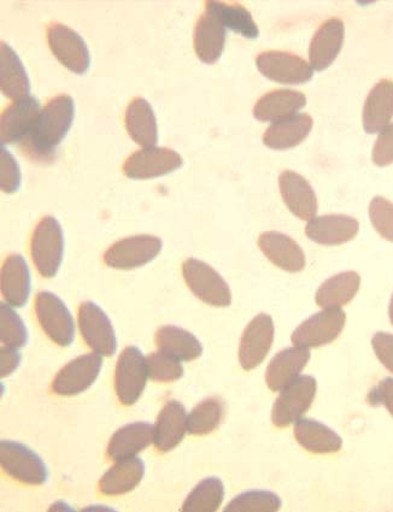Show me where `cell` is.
<instances>
[{
	"mask_svg": "<svg viewBox=\"0 0 393 512\" xmlns=\"http://www.w3.org/2000/svg\"><path fill=\"white\" fill-rule=\"evenodd\" d=\"M75 105L67 94L52 98L41 110L37 126L20 144L21 150L35 163L49 164L55 160L57 146L73 125Z\"/></svg>",
	"mask_w": 393,
	"mask_h": 512,
	"instance_id": "6da1fadb",
	"label": "cell"
},
{
	"mask_svg": "<svg viewBox=\"0 0 393 512\" xmlns=\"http://www.w3.org/2000/svg\"><path fill=\"white\" fill-rule=\"evenodd\" d=\"M32 260L43 278H55L64 255L63 229L54 216H46L35 227L31 241Z\"/></svg>",
	"mask_w": 393,
	"mask_h": 512,
	"instance_id": "7a4b0ae2",
	"label": "cell"
},
{
	"mask_svg": "<svg viewBox=\"0 0 393 512\" xmlns=\"http://www.w3.org/2000/svg\"><path fill=\"white\" fill-rule=\"evenodd\" d=\"M0 462L4 472L25 485H44L49 479L43 459L28 446L13 440L0 443Z\"/></svg>",
	"mask_w": 393,
	"mask_h": 512,
	"instance_id": "3957f363",
	"label": "cell"
},
{
	"mask_svg": "<svg viewBox=\"0 0 393 512\" xmlns=\"http://www.w3.org/2000/svg\"><path fill=\"white\" fill-rule=\"evenodd\" d=\"M183 275L187 286L202 302L216 308H227L231 305L230 286L209 264L189 258L183 264Z\"/></svg>",
	"mask_w": 393,
	"mask_h": 512,
	"instance_id": "277c9868",
	"label": "cell"
},
{
	"mask_svg": "<svg viewBox=\"0 0 393 512\" xmlns=\"http://www.w3.org/2000/svg\"><path fill=\"white\" fill-rule=\"evenodd\" d=\"M318 384L309 375L298 376L291 384L281 390L275 400L272 422L277 428H285L297 422L312 406Z\"/></svg>",
	"mask_w": 393,
	"mask_h": 512,
	"instance_id": "5b68a950",
	"label": "cell"
},
{
	"mask_svg": "<svg viewBox=\"0 0 393 512\" xmlns=\"http://www.w3.org/2000/svg\"><path fill=\"white\" fill-rule=\"evenodd\" d=\"M149 374L146 358L136 346L122 351L115 370V390L122 405L136 404L146 387Z\"/></svg>",
	"mask_w": 393,
	"mask_h": 512,
	"instance_id": "8992f818",
	"label": "cell"
},
{
	"mask_svg": "<svg viewBox=\"0 0 393 512\" xmlns=\"http://www.w3.org/2000/svg\"><path fill=\"white\" fill-rule=\"evenodd\" d=\"M162 246V240L155 235H134L111 245L105 252L104 262L108 267L119 270L144 267L160 255Z\"/></svg>",
	"mask_w": 393,
	"mask_h": 512,
	"instance_id": "52a82bcc",
	"label": "cell"
},
{
	"mask_svg": "<svg viewBox=\"0 0 393 512\" xmlns=\"http://www.w3.org/2000/svg\"><path fill=\"white\" fill-rule=\"evenodd\" d=\"M35 313L41 328L55 344L63 347L73 344L74 319L61 298L51 292H40L35 298Z\"/></svg>",
	"mask_w": 393,
	"mask_h": 512,
	"instance_id": "ba28073f",
	"label": "cell"
},
{
	"mask_svg": "<svg viewBox=\"0 0 393 512\" xmlns=\"http://www.w3.org/2000/svg\"><path fill=\"white\" fill-rule=\"evenodd\" d=\"M183 163V157L168 147H145L127 158L123 173L132 180H149L173 173Z\"/></svg>",
	"mask_w": 393,
	"mask_h": 512,
	"instance_id": "9c48e42d",
	"label": "cell"
},
{
	"mask_svg": "<svg viewBox=\"0 0 393 512\" xmlns=\"http://www.w3.org/2000/svg\"><path fill=\"white\" fill-rule=\"evenodd\" d=\"M48 41L52 54L70 72L84 75L90 69L89 47L74 29L62 23H52L48 29Z\"/></svg>",
	"mask_w": 393,
	"mask_h": 512,
	"instance_id": "30bf717a",
	"label": "cell"
},
{
	"mask_svg": "<svg viewBox=\"0 0 393 512\" xmlns=\"http://www.w3.org/2000/svg\"><path fill=\"white\" fill-rule=\"evenodd\" d=\"M256 66L267 79L284 85L307 84L314 75L304 58L286 51L262 52L256 58Z\"/></svg>",
	"mask_w": 393,
	"mask_h": 512,
	"instance_id": "8fae6325",
	"label": "cell"
},
{
	"mask_svg": "<svg viewBox=\"0 0 393 512\" xmlns=\"http://www.w3.org/2000/svg\"><path fill=\"white\" fill-rule=\"evenodd\" d=\"M346 315L342 309H325L305 320L292 334V343L303 349H316L333 343L343 332Z\"/></svg>",
	"mask_w": 393,
	"mask_h": 512,
	"instance_id": "7c38bea8",
	"label": "cell"
},
{
	"mask_svg": "<svg viewBox=\"0 0 393 512\" xmlns=\"http://www.w3.org/2000/svg\"><path fill=\"white\" fill-rule=\"evenodd\" d=\"M82 339L98 355L111 357L117 349L115 329L107 314L96 303L85 302L79 308Z\"/></svg>",
	"mask_w": 393,
	"mask_h": 512,
	"instance_id": "4fadbf2b",
	"label": "cell"
},
{
	"mask_svg": "<svg viewBox=\"0 0 393 512\" xmlns=\"http://www.w3.org/2000/svg\"><path fill=\"white\" fill-rule=\"evenodd\" d=\"M103 360L98 353L80 356L64 366L52 382L58 396L72 397L89 390L101 374Z\"/></svg>",
	"mask_w": 393,
	"mask_h": 512,
	"instance_id": "5bb4252c",
	"label": "cell"
},
{
	"mask_svg": "<svg viewBox=\"0 0 393 512\" xmlns=\"http://www.w3.org/2000/svg\"><path fill=\"white\" fill-rule=\"evenodd\" d=\"M41 114L37 98L28 96L15 100L3 111L0 122V140L2 146L21 144L33 132Z\"/></svg>",
	"mask_w": 393,
	"mask_h": 512,
	"instance_id": "9a60e30c",
	"label": "cell"
},
{
	"mask_svg": "<svg viewBox=\"0 0 393 512\" xmlns=\"http://www.w3.org/2000/svg\"><path fill=\"white\" fill-rule=\"evenodd\" d=\"M274 341L272 317L260 314L245 328L239 346V362L244 370H252L265 361Z\"/></svg>",
	"mask_w": 393,
	"mask_h": 512,
	"instance_id": "2e32d148",
	"label": "cell"
},
{
	"mask_svg": "<svg viewBox=\"0 0 393 512\" xmlns=\"http://www.w3.org/2000/svg\"><path fill=\"white\" fill-rule=\"evenodd\" d=\"M360 231V223L354 217L331 214L314 217L305 227V234L316 244L338 246L353 240Z\"/></svg>",
	"mask_w": 393,
	"mask_h": 512,
	"instance_id": "e0dca14e",
	"label": "cell"
},
{
	"mask_svg": "<svg viewBox=\"0 0 393 512\" xmlns=\"http://www.w3.org/2000/svg\"><path fill=\"white\" fill-rule=\"evenodd\" d=\"M279 187L286 207L303 221L313 220L318 214V198L309 182L292 170L279 176Z\"/></svg>",
	"mask_w": 393,
	"mask_h": 512,
	"instance_id": "ac0fdd59",
	"label": "cell"
},
{
	"mask_svg": "<svg viewBox=\"0 0 393 512\" xmlns=\"http://www.w3.org/2000/svg\"><path fill=\"white\" fill-rule=\"evenodd\" d=\"M345 38L344 22L330 19L322 23L309 46V61L313 69L322 72L336 61Z\"/></svg>",
	"mask_w": 393,
	"mask_h": 512,
	"instance_id": "d6986e66",
	"label": "cell"
},
{
	"mask_svg": "<svg viewBox=\"0 0 393 512\" xmlns=\"http://www.w3.org/2000/svg\"><path fill=\"white\" fill-rule=\"evenodd\" d=\"M258 247L274 266L287 273H299L305 267L302 247L289 235L279 232H265L257 241Z\"/></svg>",
	"mask_w": 393,
	"mask_h": 512,
	"instance_id": "ffe728a7",
	"label": "cell"
},
{
	"mask_svg": "<svg viewBox=\"0 0 393 512\" xmlns=\"http://www.w3.org/2000/svg\"><path fill=\"white\" fill-rule=\"evenodd\" d=\"M187 417L185 406L178 400H170L163 406L157 417L154 444L162 453L172 451L184 440L187 429Z\"/></svg>",
	"mask_w": 393,
	"mask_h": 512,
	"instance_id": "44dd1931",
	"label": "cell"
},
{
	"mask_svg": "<svg viewBox=\"0 0 393 512\" xmlns=\"http://www.w3.org/2000/svg\"><path fill=\"white\" fill-rule=\"evenodd\" d=\"M393 117V81L383 79L368 93L362 111L363 128L368 134H377L390 125Z\"/></svg>",
	"mask_w": 393,
	"mask_h": 512,
	"instance_id": "7402d4cb",
	"label": "cell"
},
{
	"mask_svg": "<svg viewBox=\"0 0 393 512\" xmlns=\"http://www.w3.org/2000/svg\"><path fill=\"white\" fill-rule=\"evenodd\" d=\"M155 427L148 422L129 423L113 434L108 445V456L113 461L136 457L154 441Z\"/></svg>",
	"mask_w": 393,
	"mask_h": 512,
	"instance_id": "603a6c76",
	"label": "cell"
},
{
	"mask_svg": "<svg viewBox=\"0 0 393 512\" xmlns=\"http://www.w3.org/2000/svg\"><path fill=\"white\" fill-rule=\"evenodd\" d=\"M307 105V97L295 90H275L257 100L255 119L261 122H278L297 115Z\"/></svg>",
	"mask_w": 393,
	"mask_h": 512,
	"instance_id": "cb8c5ba5",
	"label": "cell"
},
{
	"mask_svg": "<svg viewBox=\"0 0 393 512\" xmlns=\"http://www.w3.org/2000/svg\"><path fill=\"white\" fill-rule=\"evenodd\" d=\"M226 37L225 26L213 15L205 13L199 17L193 34V45L199 61L205 64L219 61L225 49Z\"/></svg>",
	"mask_w": 393,
	"mask_h": 512,
	"instance_id": "d4e9b609",
	"label": "cell"
},
{
	"mask_svg": "<svg viewBox=\"0 0 393 512\" xmlns=\"http://www.w3.org/2000/svg\"><path fill=\"white\" fill-rule=\"evenodd\" d=\"M310 360V352L303 347H289L278 353L267 368L266 382L273 392L283 390L298 378Z\"/></svg>",
	"mask_w": 393,
	"mask_h": 512,
	"instance_id": "484cf974",
	"label": "cell"
},
{
	"mask_svg": "<svg viewBox=\"0 0 393 512\" xmlns=\"http://www.w3.org/2000/svg\"><path fill=\"white\" fill-rule=\"evenodd\" d=\"M314 121L308 114H297L283 121L274 122L263 135V143L269 149L289 150L307 139Z\"/></svg>",
	"mask_w": 393,
	"mask_h": 512,
	"instance_id": "4316f807",
	"label": "cell"
},
{
	"mask_svg": "<svg viewBox=\"0 0 393 512\" xmlns=\"http://www.w3.org/2000/svg\"><path fill=\"white\" fill-rule=\"evenodd\" d=\"M2 293L7 303L14 308H23L31 294V273L25 258L10 255L2 268Z\"/></svg>",
	"mask_w": 393,
	"mask_h": 512,
	"instance_id": "83f0119b",
	"label": "cell"
},
{
	"mask_svg": "<svg viewBox=\"0 0 393 512\" xmlns=\"http://www.w3.org/2000/svg\"><path fill=\"white\" fill-rule=\"evenodd\" d=\"M144 474L145 466L142 459L137 456L121 459L102 476L99 491L104 496H122L132 492L142 482Z\"/></svg>",
	"mask_w": 393,
	"mask_h": 512,
	"instance_id": "f1b7e54d",
	"label": "cell"
},
{
	"mask_svg": "<svg viewBox=\"0 0 393 512\" xmlns=\"http://www.w3.org/2000/svg\"><path fill=\"white\" fill-rule=\"evenodd\" d=\"M0 87L4 96L13 100L26 98L31 92L25 66L7 43H2L0 47Z\"/></svg>",
	"mask_w": 393,
	"mask_h": 512,
	"instance_id": "f546056e",
	"label": "cell"
},
{
	"mask_svg": "<svg viewBox=\"0 0 393 512\" xmlns=\"http://www.w3.org/2000/svg\"><path fill=\"white\" fill-rule=\"evenodd\" d=\"M125 123L129 137L143 147H154L158 141V127L154 109L148 100L134 98L129 103Z\"/></svg>",
	"mask_w": 393,
	"mask_h": 512,
	"instance_id": "4dcf8cb0",
	"label": "cell"
},
{
	"mask_svg": "<svg viewBox=\"0 0 393 512\" xmlns=\"http://www.w3.org/2000/svg\"><path fill=\"white\" fill-rule=\"evenodd\" d=\"M295 438L303 449L325 455L342 450L343 440L330 427L319 421L299 419L295 426Z\"/></svg>",
	"mask_w": 393,
	"mask_h": 512,
	"instance_id": "1f68e13d",
	"label": "cell"
},
{
	"mask_svg": "<svg viewBox=\"0 0 393 512\" xmlns=\"http://www.w3.org/2000/svg\"><path fill=\"white\" fill-rule=\"evenodd\" d=\"M155 341L160 351L178 358L179 361H195L203 353L202 344L195 335L177 326H164L158 329Z\"/></svg>",
	"mask_w": 393,
	"mask_h": 512,
	"instance_id": "d6a6232c",
	"label": "cell"
},
{
	"mask_svg": "<svg viewBox=\"0 0 393 512\" xmlns=\"http://www.w3.org/2000/svg\"><path fill=\"white\" fill-rule=\"evenodd\" d=\"M360 285L361 276L356 272L334 275L320 286L316 303L324 309H340L355 298Z\"/></svg>",
	"mask_w": 393,
	"mask_h": 512,
	"instance_id": "836d02e7",
	"label": "cell"
},
{
	"mask_svg": "<svg viewBox=\"0 0 393 512\" xmlns=\"http://www.w3.org/2000/svg\"><path fill=\"white\" fill-rule=\"evenodd\" d=\"M207 13L219 20L225 28L242 35L244 38L257 39L260 35L258 27L250 11L239 3L211 2L205 3Z\"/></svg>",
	"mask_w": 393,
	"mask_h": 512,
	"instance_id": "e575fe53",
	"label": "cell"
},
{
	"mask_svg": "<svg viewBox=\"0 0 393 512\" xmlns=\"http://www.w3.org/2000/svg\"><path fill=\"white\" fill-rule=\"evenodd\" d=\"M225 498V486L219 478H207L199 482L187 496L181 511L214 512L219 510Z\"/></svg>",
	"mask_w": 393,
	"mask_h": 512,
	"instance_id": "d590c367",
	"label": "cell"
},
{
	"mask_svg": "<svg viewBox=\"0 0 393 512\" xmlns=\"http://www.w3.org/2000/svg\"><path fill=\"white\" fill-rule=\"evenodd\" d=\"M225 415V405L220 398L211 397L199 403L187 419V429L192 435H207L216 431Z\"/></svg>",
	"mask_w": 393,
	"mask_h": 512,
	"instance_id": "8d00e7d4",
	"label": "cell"
},
{
	"mask_svg": "<svg viewBox=\"0 0 393 512\" xmlns=\"http://www.w3.org/2000/svg\"><path fill=\"white\" fill-rule=\"evenodd\" d=\"M278 494L269 491H248L239 494L225 508L226 512H275L281 509Z\"/></svg>",
	"mask_w": 393,
	"mask_h": 512,
	"instance_id": "74e56055",
	"label": "cell"
},
{
	"mask_svg": "<svg viewBox=\"0 0 393 512\" xmlns=\"http://www.w3.org/2000/svg\"><path fill=\"white\" fill-rule=\"evenodd\" d=\"M0 339L4 346L13 347V349H21L26 346L28 340V332L21 317L9 304L0 306Z\"/></svg>",
	"mask_w": 393,
	"mask_h": 512,
	"instance_id": "f35d334b",
	"label": "cell"
},
{
	"mask_svg": "<svg viewBox=\"0 0 393 512\" xmlns=\"http://www.w3.org/2000/svg\"><path fill=\"white\" fill-rule=\"evenodd\" d=\"M146 367L151 380L156 382H174L183 378L184 368L178 358L163 351L151 353L146 358Z\"/></svg>",
	"mask_w": 393,
	"mask_h": 512,
	"instance_id": "ab89813d",
	"label": "cell"
},
{
	"mask_svg": "<svg viewBox=\"0 0 393 512\" xmlns=\"http://www.w3.org/2000/svg\"><path fill=\"white\" fill-rule=\"evenodd\" d=\"M368 213L375 231L393 243V203L384 197H375L369 204Z\"/></svg>",
	"mask_w": 393,
	"mask_h": 512,
	"instance_id": "60d3db41",
	"label": "cell"
},
{
	"mask_svg": "<svg viewBox=\"0 0 393 512\" xmlns=\"http://www.w3.org/2000/svg\"><path fill=\"white\" fill-rule=\"evenodd\" d=\"M2 190L4 193L13 194L19 191L21 186V172L19 163L16 162L15 157L11 155L5 146H2Z\"/></svg>",
	"mask_w": 393,
	"mask_h": 512,
	"instance_id": "b9f144b4",
	"label": "cell"
},
{
	"mask_svg": "<svg viewBox=\"0 0 393 512\" xmlns=\"http://www.w3.org/2000/svg\"><path fill=\"white\" fill-rule=\"evenodd\" d=\"M372 160L378 167H387L393 163V123H390L375 141Z\"/></svg>",
	"mask_w": 393,
	"mask_h": 512,
	"instance_id": "7bdbcfd3",
	"label": "cell"
},
{
	"mask_svg": "<svg viewBox=\"0 0 393 512\" xmlns=\"http://www.w3.org/2000/svg\"><path fill=\"white\" fill-rule=\"evenodd\" d=\"M372 346L378 360L393 373V334L378 332L372 339Z\"/></svg>",
	"mask_w": 393,
	"mask_h": 512,
	"instance_id": "ee69618b",
	"label": "cell"
},
{
	"mask_svg": "<svg viewBox=\"0 0 393 512\" xmlns=\"http://www.w3.org/2000/svg\"><path fill=\"white\" fill-rule=\"evenodd\" d=\"M368 403L374 406L384 405L393 416V378L380 381V384L369 393Z\"/></svg>",
	"mask_w": 393,
	"mask_h": 512,
	"instance_id": "f6af8a7d",
	"label": "cell"
},
{
	"mask_svg": "<svg viewBox=\"0 0 393 512\" xmlns=\"http://www.w3.org/2000/svg\"><path fill=\"white\" fill-rule=\"evenodd\" d=\"M0 357H2V378H7L20 366L21 355L13 347L3 346Z\"/></svg>",
	"mask_w": 393,
	"mask_h": 512,
	"instance_id": "bcb514c9",
	"label": "cell"
},
{
	"mask_svg": "<svg viewBox=\"0 0 393 512\" xmlns=\"http://www.w3.org/2000/svg\"><path fill=\"white\" fill-rule=\"evenodd\" d=\"M389 316H390V321L393 325V294H392L391 302H390V306H389Z\"/></svg>",
	"mask_w": 393,
	"mask_h": 512,
	"instance_id": "7dc6e473",
	"label": "cell"
}]
</instances>
